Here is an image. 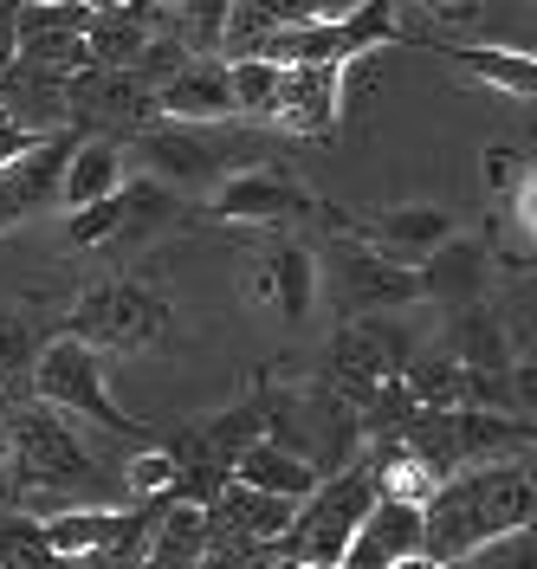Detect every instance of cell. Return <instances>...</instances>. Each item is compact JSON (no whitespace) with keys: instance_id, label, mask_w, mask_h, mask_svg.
I'll list each match as a JSON object with an SVG mask.
<instances>
[{"instance_id":"obj_1","label":"cell","mask_w":537,"mask_h":569,"mask_svg":"<svg viewBox=\"0 0 537 569\" xmlns=\"http://www.w3.org/2000/svg\"><path fill=\"white\" fill-rule=\"evenodd\" d=\"M511 531H531V466L525 460L460 466L421 505V557H434L440 569Z\"/></svg>"},{"instance_id":"obj_19","label":"cell","mask_w":537,"mask_h":569,"mask_svg":"<svg viewBox=\"0 0 537 569\" xmlns=\"http://www.w3.org/2000/svg\"><path fill=\"white\" fill-rule=\"evenodd\" d=\"M227 479H240V486H252V492H272V498H298L318 486V466L305 460V453H291V447H279V440H252V447H240L233 453V472Z\"/></svg>"},{"instance_id":"obj_22","label":"cell","mask_w":537,"mask_h":569,"mask_svg":"<svg viewBox=\"0 0 537 569\" xmlns=\"http://www.w3.org/2000/svg\"><path fill=\"white\" fill-rule=\"evenodd\" d=\"M143 39H149V20H137L130 7H117V13H98V20L84 27V59L98 71H123L143 52Z\"/></svg>"},{"instance_id":"obj_29","label":"cell","mask_w":537,"mask_h":569,"mask_svg":"<svg viewBox=\"0 0 537 569\" xmlns=\"http://www.w3.org/2000/svg\"><path fill=\"white\" fill-rule=\"evenodd\" d=\"M486 188H493L499 201H505V194H531V156L493 142V149H486Z\"/></svg>"},{"instance_id":"obj_15","label":"cell","mask_w":537,"mask_h":569,"mask_svg":"<svg viewBox=\"0 0 537 569\" xmlns=\"http://www.w3.org/2000/svg\"><path fill=\"white\" fill-rule=\"evenodd\" d=\"M156 117H169V123H233L227 59H188L169 84H156Z\"/></svg>"},{"instance_id":"obj_5","label":"cell","mask_w":537,"mask_h":569,"mask_svg":"<svg viewBox=\"0 0 537 569\" xmlns=\"http://www.w3.org/2000/svg\"><path fill=\"white\" fill-rule=\"evenodd\" d=\"M401 369H408V330L389 311L350 318L330 343V395L344 408H369L389 382H401Z\"/></svg>"},{"instance_id":"obj_12","label":"cell","mask_w":537,"mask_h":569,"mask_svg":"<svg viewBox=\"0 0 537 569\" xmlns=\"http://www.w3.org/2000/svg\"><path fill=\"white\" fill-rule=\"evenodd\" d=\"M247 298L252 305H272L286 323H298L311 305H318V259L291 240H272L259 252V266L247 272Z\"/></svg>"},{"instance_id":"obj_13","label":"cell","mask_w":537,"mask_h":569,"mask_svg":"<svg viewBox=\"0 0 537 569\" xmlns=\"http://www.w3.org/2000/svg\"><path fill=\"white\" fill-rule=\"evenodd\" d=\"M137 511L143 505H59V511H46V550H52V563H84L91 550H105L117 537L137 525Z\"/></svg>"},{"instance_id":"obj_18","label":"cell","mask_w":537,"mask_h":569,"mask_svg":"<svg viewBox=\"0 0 537 569\" xmlns=\"http://www.w3.org/2000/svg\"><path fill=\"white\" fill-rule=\"evenodd\" d=\"M123 188V142L110 137H78L72 156H66V176H59V208H91Z\"/></svg>"},{"instance_id":"obj_39","label":"cell","mask_w":537,"mask_h":569,"mask_svg":"<svg viewBox=\"0 0 537 569\" xmlns=\"http://www.w3.org/2000/svg\"><path fill=\"white\" fill-rule=\"evenodd\" d=\"M20 7H46V0H20Z\"/></svg>"},{"instance_id":"obj_7","label":"cell","mask_w":537,"mask_h":569,"mask_svg":"<svg viewBox=\"0 0 537 569\" xmlns=\"http://www.w3.org/2000/svg\"><path fill=\"white\" fill-rule=\"evenodd\" d=\"M318 279L337 284V305L350 311V318H376V311H401V305H415L421 298V284H415V266H395L382 259L376 247H350V240H337V247L318 259Z\"/></svg>"},{"instance_id":"obj_6","label":"cell","mask_w":537,"mask_h":569,"mask_svg":"<svg viewBox=\"0 0 537 569\" xmlns=\"http://www.w3.org/2000/svg\"><path fill=\"white\" fill-rule=\"evenodd\" d=\"M169 330V305L143 291V284L130 279H110V284H91L84 298L72 305V323H66V337H78L84 350H143Z\"/></svg>"},{"instance_id":"obj_38","label":"cell","mask_w":537,"mask_h":569,"mask_svg":"<svg viewBox=\"0 0 537 569\" xmlns=\"http://www.w3.org/2000/svg\"><path fill=\"white\" fill-rule=\"evenodd\" d=\"M272 569H305V563H291V557H272Z\"/></svg>"},{"instance_id":"obj_33","label":"cell","mask_w":537,"mask_h":569,"mask_svg":"<svg viewBox=\"0 0 537 569\" xmlns=\"http://www.w3.org/2000/svg\"><path fill=\"white\" fill-rule=\"evenodd\" d=\"M20 52V0H0V71Z\"/></svg>"},{"instance_id":"obj_14","label":"cell","mask_w":537,"mask_h":569,"mask_svg":"<svg viewBox=\"0 0 537 569\" xmlns=\"http://www.w3.org/2000/svg\"><path fill=\"white\" fill-rule=\"evenodd\" d=\"M460 233V220L447 208H428V201H415V208H382L369 227H362V247H376L382 259L395 266H421L440 240H454Z\"/></svg>"},{"instance_id":"obj_24","label":"cell","mask_w":537,"mask_h":569,"mask_svg":"<svg viewBox=\"0 0 537 569\" xmlns=\"http://www.w3.org/2000/svg\"><path fill=\"white\" fill-rule=\"evenodd\" d=\"M227 13H233V0H176V7H169V20H176V27H162V33H176L195 59H220Z\"/></svg>"},{"instance_id":"obj_21","label":"cell","mask_w":537,"mask_h":569,"mask_svg":"<svg viewBox=\"0 0 537 569\" xmlns=\"http://www.w3.org/2000/svg\"><path fill=\"white\" fill-rule=\"evenodd\" d=\"M447 356L460 369H479V376H505L511 369V337H505V323L486 305H466L447 323Z\"/></svg>"},{"instance_id":"obj_9","label":"cell","mask_w":537,"mask_h":569,"mask_svg":"<svg viewBox=\"0 0 537 569\" xmlns=\"http://www.w3.org/2000/svg\"><path fill=\"white\" fill-rule=\"evenodd\" d=\"M215 213L220 220H252V227H298V220H311L318 201H311V188L286 169H233V176L220 181L215 194Z\"/></svg>"},{"instance_id":"obj_26","label":"cell","mask_w":537,"mask_h":569,"mask_svg":"<svg viewBox=\"0 0 537 569\" xmlns=\"http://www.w3.org/2000/svg\"><path fill=\"white\" fill-rule=\"evenodd\" d=\"M66 240H72L78 252L123 240V188H117V194H105V201H91V208H72V220H66Z\"/></svg>"},{"instance_id":"obj_35","label":"cell","mask_w":537,"mask_h":569,"mask_svg":"<svg viewBox=\"0 0 537 569\" xmlns=\"http://www.w3.org/2000/svg\"><path fill=\"white\" fill-rule=\"evenodd\" d=\"M123 7H130L137 20H169V7H176V0H123Z\"/></svg>"},{"instance_id":"obj_25","label":"cell","mask_w":537,"mask_h":569,"mask_svg":"<svg viewBox=\"0 0 537 569\" xmlns=\"http://www.w3.org/2000/svg\"><path fill=\"white\" fill-rule=\"evenodd\" d=\"M227 91H233V117L266 123L272 91H279V66L272 59H227Z\"/></svg>"},{"instance_id":"obj_20","label":"cell","mask_w":537,"mask_h":569,"mask_svg":"<svg viewBox=\"0 0 537 569\" xmlns=\"http://www.w3.org/2000/svg\"><path fill=\"white\" fill-rule=\"evenodd\" d=\"M434 52H447V59H454L460 71H473L479 84L511 91L518 104L537 91V66H531V52H525V46L511 52V46H473V39H460V46H454V39H434Z\"/></svg>"},{"instance_id":"obj_11","label":"cell","mask_w":537,"mask_h":569,"mask_svg":"<svg viewBox=\"0 0 537 569\" xmlns=\"http://www.w3.org/2000/svg\"><path fill=\"white\" fill-rule=\"evenodd\" d=\"M337 117H344L337 66H279V91H272V110H266L272 130L324 142L330 130H337Z\"/></svg>"},{"instance_id":"obj_23","label":"cell","mask_w":537,"mask_h":569,"mask_svg":"<svg viewBox=\"0 0 537 569\" xmlns=\"http://www.w3.org/2000/svg\"><path fill=\"white\" fill-rule=\"evenodd\" d=\"M201 543H208L201 505H176L169 525L156 531V543L143 550V563H156V569H201Z\"/></svg>"},{"instance_id":"obj_4","label":"cell","mask_w":537,"mask_h":569,"mask_svg":"<svg viewBox=\"0 0 537 569\" xmlns=\"http://www.w3.org/2000/svg\"><path fill=\"white\" fill-rule=\"evenodd\" d=\"M33 401L46 408H59V415H84V421L110 427V433H130V440H143V427L130 421L105 389V356L84 350L78 337H52V343H39L33 356Z\"/></svg>"},{"instance_id":"obj_3","label":"cell","mask_w":537,"mask_h":569,"mask_svg":"<svg viewBox=\"0 0 537 569\" xmlns=\"http://www.w3.org/2000/svg\"><path fill=\"white\" fill-rule=\"evenodd\" d=\"M137 156L162 188L176 181H227L233 169H252V149L240 142L233 123H169L156 117L149 130H137Z\"/></svg>"},{"instance_id":"obj_36","label":"cell","mask_w":537,"mask_h":569,"mask_svg":"<svg viewBox=\"0 0 537 569\" xmlns=\"http://www.w3.org/2000/svg\"><path fill=\"white\" fill-rule=\"evenodd\" d=\"M78 7H84V13H91V20H98V13H117V7H123V0H78Z\"/></svg>"},{"instance_id":"obj_27","label":"cell","mask_w":537,"mask_h":569,"mask_svg":"<svg viewBox=\"0 0 537 569\" xmlns=\"http://www.w3.org/2000/svg\"><path fill=\"white\" fill-rule=\"evenodd\" d=\"M176 472H181V453H176V447H149V453H137V460L123 466V492H130V505L169 498Z\"/></svg>"},{"instance_id":"obj_10","label":"cell","mask_w":537,"mask_h":569,"mask_svg":"<svg viewBox=\"0 0 537 569\" xmlns=\"http://www.w3.org/2000/svg\"><path fill=\"white\" fill-rule=\"evenodd\" d=\"M72 142H78V130H46L27 156H13V162L0 169V233L59 201V176H66Z\"/></svg>"},{"instance_id":"obj_16","label":"cell","mask_w":537,"mask_h":569,"mask_svg":"<svg viewBox=\"0 0 537 569\" xmlns=\"http://www.w3.org/2000/svg\"><path fill=\"white\" fill-rule=\"evenodd\" d=\"M421 550V505H395V498H376L362 511L357 537H350V557L344 569H389L401 557Z\"/></svg>"},{"instance_id":"obj_31","label":"cell","mask_w":537,"mask_h":569,"mask_svg":"<svg viewBox=\"0 0 537 569\" xmlns=\"http://www.w3.org/2000/svg\"><path fill=\"white\" fill-rule=\"evenodd\" d=\"M33 356H39L33 330L13 318V311H0V382H7V369H27L33 376Z\"/></svg>"},{"instance_id":"obj_8","label":"cell","mask_w":537,"mask_h":569,"mask_svg":"<svg viewBox=\"0 0 537 569\" xmlns=\"http://www.w3.org/2000/svg\"><path fill=\"white\" fill-rule=\"evenodd\" d=\"M7 453L20 460V479H27V486H46V492H59V486H91V453H84V440H78L72 427H66V415L46 408V401H33V408L13 421Z\"/></svg>"},{"instance_id":"obj_40","label":"cell","mask_w":537,"mask_h":569,"mask_svg":"<svg viewBox=\"0 0 537 569\" xmlns=\"http://www.w3.org/2000/svg\"><path fill=\"white\" fill-rule=\"evenodd\" d=\"M0 460H7V440H0Z\"/></svg>"},{"instance_id":"obj_32","label":"cell","mask_w":537,"mask_h":569,"mask_svg":"<svg viewBox=\"0 0 537 569\" xmlns=\"http://www.w3.org/2000/svg\"><path fill=\"white\" fill-rule=\"evenodd\" d=\"M33 142H39V130H27L20 117H7V110H0V169H7L13 156H27Z\"/></svg>"},{"instance_id":"obj_30","label":"cell","mask_w":537,"mask_h":569,"mask_svg":"<svg viewBox=\"0 0 537 569\" xmlns=\"http://www.w3.org/2000/svg\"><path fill=\"white\" fill-rule=\"evenodd\" d=\"M0 569H52L39 525H0Z\"/></svg>"},{"instance_id":"obj_17","label":"cell","mask_w":537,"mask_h":569,"mask_svg":"<svg viewBox=\"0 0 537 569\" xmlns=\"http://www.w3.org/2000/svg\"><path fill=\"white\" fill-rule=\"evenodd\" d=\"M415 284H421V298H447V305H473L479 291H486V247L473 240V233H454V240H440V247L415 266Z\"/></svg>"},{"instance_id":"obj_28","label":"cell","mask_w":537,"mask_h":569,"mask_svg":"<svg viewBox=\"0 0 537 569\" xmlns=\"http://www.w3.org/2000/svg\"><path fill=\"white\" fill-rule=\"evenodd\" d=\"M447 569H537V550H531V531H511V537H493V543H479L473 557Z\"/></svg>"},{"instance_id":"obj_34","label":"cell","mask_w":537,"mask_h":569,"mask_svg":"<svg viewBox=\"0 0 537 569\" xmlns=\"http://www.w3.org/2000/svg\"><path fill=\"white\" fill-rule=\"evenodd\" d=\"M421 7H428L434 20H473L479 13V0H421Z\"/></svg>"},{"instance_id":"obj_37","label":"cell","mask_w":537,"mask_h":569,"mask_svg":"<svg viewBox=\"0 0 537 569\" xmlns=\"http://www.w3.org/2000/svg\"><path fill=\"white\" fill-rule=\"evenodd\" d=\"M389 569H440V563H434V557H421V550H415V557H401V563H389Z\"/></svg>"},{"instance_id":"obj_2","label":"cell","mask_w":537,"mask_h":569,"mask_svg":"<svg viewBox=\"0 0 537 569\" xmlns=\"http://www.w3.org/2000/svg\"><path fill=\"white\" fill-rule=\"evenodd\" d=\"M376 479H369V466H344V472H330V479H318L311 492L291 505V525L272 543H279V557H291V563L305 569H337L344 557H350V537H357L362 511L376 505Z\"/></svg>"}]
</instances>
